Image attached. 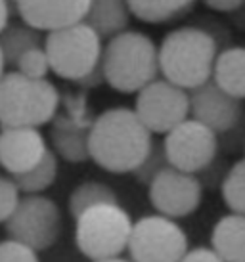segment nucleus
Wrapping results in <instances>:
<instances>
[{"instance_id":"f257e3e1","label":"nucleus","mask_w":245,"mask_h":262,"mask_svg":"<svg viewBox=\"0 0 245 262\" xmlns=\"http://www.w3.org/2000/svg\"><path fill=\"white\" fill-rule=\"evenodd\" d=\"M90 159L108 172H134L153 146L152 132L134 110L113 107L90 124Z\"/></svg>"},{"instance_id":"f03ea898","label":"nucleus","mask_w":245,"mask_h":262,"mask_svg":"<svg viewBox=\"0 0 245 262\" xmlns=\"http://www.w3.org/2000/svg\"><path fill=\"white\" fill-rule=\"evenodd\" d=\"M218 40L209 31L186 25L167 33L159 44V69L163 79L184 90H194L213 79Z\"/></svg>"},{"instance_id":"7ed1b4c3","label":"nucleus","mask_w":245,"mask_h":262,"mask_svg":"<svg viewBox=\"0 0 245 262\" xmlns=\"http://www.w3.org/2000/svg\"><path fill=\"white\" fill-rule=\"evenodd\" d=\"M101 66L113 90L121 94H138L157 80L161 73L159 48L144 33L125 31L108 40L101 54Z\"/></svg>"},{"instance_id":"20e7f679","label":"nucleus","mask_w":245,"mask_h":262,"mask_svg":"<svg viewBox=\"0 0 245 262\" xmlns=\"http://www.w3.org/2000/svg\"><path fill=\"white\" fill-rule=\"evenodd\" d=\"M59 103L58 88L48 79L35 80L12 71L0 80V126L38 128L52 121Z\"/></svg>"},{"instance_id":"39448f33","label":"nucleus","mask_w":245,"mask_h":262,"mask_svg":"<svg viewBox=\"0 0 245 262\" xmlns=\"http://www.w3.org/2000/svg\"><path fill=\"white\" fill-rule=\"evenodd\" d=\"M134 222L121 205H98L75 220V243L92 262L119 258L129 251Z\"/></svg>"},{"instance_id":"423d86ee","label":"nucleus","mask_w":245,"mask_h":262,"mask_svg":"<svg viewBox=\"0 0 245 262\" xmlns=\"http://www.w3.org/2000/svg\"><path fill=\"white\" fill-rule=\"evenodd\" d=\"M44 50L52 73L59 79L79 82L101 61V38L87 23L52 31L44 38Z\"/></svg>"},{"instance_id":"0eeeda50","label":"nucleus","mask_w":245,"mask_h":262,"mask_svg":"<svg viewBox=\"0 0 245 262\" xmlns=\"http://www.w3.org/2000/svg\"><path fill=\"white\" fill-rule=\"evenodd\" d=\"M8 239L33 251H46L58 241L64 222L59 207L44 195H23L4 224Z\"/></svg>"},{"instance_id":"6e6552de","label":"nucleus","mask_w":245,"mask_h":262,"mask_svg":"<svg viewBox=\"0 0 245 262\" xmlns=\"http://www.w3.org/2000/svg\"><path fill=\"white\" fill-rule=\"evenodd\" d=\"M188 251V235L176 220L148 214L134 222L129 243L132 262H182Z\"/></svg>"},{"instance_id":"1a4fd4ad","label":"nucleus","mask_w":245,"mask_h":262,"mask_svg":"<svg viewBox=\"0 0 245 262\" xmlns=\"http://www.w3.org/2000/svg\"><path fill=\"white\" fill-rule=\"evenodd\" d=\"M134 113L152 134H169L190 119V92L167 79L153 80L136 94Z\"/></svg>"},{"instance_id":"9d476101","label":"nucleus","mask_w":245,"mask_h":262,"mask_svg":"<svg viewBox=\"0 0 245 262\" xmlns=\"http://www.w3.org/2000/svg\"><path fill=\"white\" fill-rule=\"evenodd\" d=\"M171 167L188 174H201L216 161L220 147L218 134L195 119H188L163 140Z\"/></svg>"},{"instance_id":"9b49d317","label":"nucleus","mask_w":245,"mask_h":262,"mask_svg":"<svg viewBox=\"0 0 245 262\" xmlns=\"http://www.w3.org/2000/svg\"><path fill=\"white\" fill-rule=\"evenodd\" d=\"M148 197L157 214L173 220L184 219L199 209L203 184L197 174L169 167L148 186Z\"/></svg>"},{"instance_id":"f8f14e48","label":"nucleus","mask_w":245,"mask_h":262,"mask_svg":"<svg viewBox=\"0 0 245 262\" xmlns=\"http://www.w3.org/2000/svg\"><path fill=\"white\" fill-rule=\"evenodd\" d=\"M190 117L207 128L224 136L243 121L241 100L230 96L211 79L201 86L190 90Z\"/></svg>"},{"instance_id":"ddd939ff","label":"nucleus","mask_w":245,"mask_h":262,"mask_svg":"<svg viewBox=\"0 0 245 262\" xmlns=\"http://www.w3.org/2000/svg\"><path fill=\"white\" fill-rule=\"evenodd\" d=\"M23 21L36 31H59L83 23L90 0H14Z\"/></svg>"},{"instance_id":"4468645a","label":"nucleus","mask_w":245,"mask_h":262,"mask_svg":"<svg viewBox=\"0 0 245 262\" xmlns=\"http://www.w3.org/2000/svg\"><path fill=\"white\" fill-rule=\"evenodd\" d=\"M48 151L38 128L19 126L0 130V167L12 176L29 172Z\"/></svg>"},{"instance_id":"2eb2a0df","label":"nucleus","mask_w":245,"mask_h":262,"mask_svg":"<svg viewBox=\"0 0 245 262\" xmlns=\"http://www.w3.org/2000/svg\"><path fill=\"white\" fill-rule=\"evenodd\" d=\"M129 0H90L85 23L92 27L100 38H111L129 31L130 23Z\"/></svg>"},{"instance_id":"dca6fc26","label":"nucleus","mask_w":245,"mask_h":262,"mask_svg":"<svg viewBox=\"0 0 245 262\" xmlns=\"http://www.w3.org/2000/svg\"><path fill=\"white\" fill-rule=\"evenodd\" d=\"M211 247L224 262H245V216L224 214L216 220L211 232Z\"/></svg>"},{"instance_id":"f3484780","label":"nucleus","mask_w":245,"mask_h":262,"mask_svg":"<svg viewBox=\"0 0 245 262\" xmlns=\"http://www.w3.org/2000/svg\"><path fill=\"white\" fill-rule=\"evenodd\" d=\"M213 80L230 96L245 100V46H228L220 50Z\"/></svg>"},{"instance_id":"a211bd4d","label":"nucleus","mask_w":245,"mask_h":262,"mask_svg":"<svg viewBox=\"0 0 245 262\" xmlns=\"http://www.w3.org/2000/svg\"><path fill=\"white\" fill-rule=\"evenodd\" d=\"M44 38L40 31L33 29L25 21L8 23V27L0 33V50L4 54L6 66L15 67L25 52L33 48H43Z\"/></svg>"},{"instance_id":"6ab92c4d","label":"nucleus","mask_w":245,"mask_h":262,"mask_svg":"<svg viewBox=\"0 0 245 262\" xmlns=\"http://www.w3.org/2000/svg\"><path fill=\"white\" fill-rule=\"evenodd\" d=\"M52 146L67 163H85L90 159V126L77 128L73 124H58L50 132Z\"/></svg>"},{"instance_id":"aec40b11","label":"nucleus","mask_w":245,"mask_h":262,"mask_svg":"<svg viewBox=\"0 0 245 262\" xmlns=\"http://www.w3.org/2000/svg\"><path fill=\"white\" fill-rule=\"evenodd\" d=\"M195 0H129L132 15L144 23H167L188 14Z\"/></svg>"},{"instance_id":"412c9836","label":"nucleus","mask_w":245,"mask_h":262,"mask_svg":"<svg viewBox=\"0 0 245 262\" xmlns=\"http://www.w3.org/2000/svg\"><path fill=\"white\" fill-rule=\"evenodd\" d=\"M98 205H119L117 193L104 182H96V180L83 182L69 195V212L75 220L80 214H85L88 209Z\"/></svg>"},{"instance_id":"4be33fe9","label":"nucleus","mask_w":245,"mask_h":262,"mask_svg":"<svg viewBox=\"0 0 245 262\" xmlns=\"http://www.w3.org/2000/svg\"><path fill=\"white\" fill-rule=\"evenodd\" d=\"M56 176H58V157L52 149H48L44 159L33 170L19 176H12V180L25 195H38L40 191L48 189L56 182Z\"/></svg>"},{"instance_id":"5701e85b","label":"nucleus","mask_w":245,"mask_h":262,"mask_svg":"<svg viewBox=\"0 0 245 262\" xmlns=\"http://www.w3.org/2000/svg\"><path fill=\"white\" fill-rule=\"evenodd\" d=\"M220 195L230 212L245 216V159H239L226 170L220 184Z\"/></svg>"},{"instance_id":"b1692460","label":"nucleus","mask_w":245,"mask_h":262,"mask_svg":"<svg viewBox=\"0 0 245 262\" xmlns=\"http://www.w3.org/2000/svg\"><path fill=\"white\" fill-rule=\"evenodd\" d=\"M169 167H171V163H169V157H167V153H165L163 142H155V140H153V146H152V149H150V153H148V157L142 161V165H140L132 174H134V178H136L140 184L150 186V184Z\"/></svg>"},{"instance_id":"393cba45","label":"nucleus","mask_w":245,"mask_h":262,"mask_svg":"<svg viewBox=\"0 0 245 262\" xmlns=\"http://www.w3.org/2000/svg\"><path fill=\"white\" fill-rule=\"evenodd\" d=\"M15 71L35 80L46 79V75L50 73L52 69H50V61H48V56H46L44 46L43 48H33V50L25 52L22 58H19V61H17Z\"/></svg>"},{"instance_id":"a878e982","label":"nucleus","mask_w":245,"mask_h":262,"mask_svg":"<svg viewBox=\"0 0 245 262\" xmlns=\"http://www.w3.org/2000/svg\"><path fill=\"white\" fill-rule=\"evenodd\" d=\"M19 189L12 178L0 174V224H6L19 203Z\"/></svg>"},{"instance_id":"bb28decb","label":"nucleus","mask_w":245,"mask_h":262,"mask_svg":"<svg viewBox=\"0 0 245 262\" xmlns=\"http://www.w3.org/2000/svg\"><path fill=\"white\" fill-rule=\"evenodd\" d=\"M0 262H38L36 251L14 239L0 241Z\"/></svg>"},{"instance_id":"cd10ccee","label":"nucleus","mask_w":245,"mask_h":262,"mask_svg":"<svg viewBox=\"0 0 245 262\" xmlns=\"http://www.w3.org/2000/svg\"><path fill=\"white\" fill-rule=\"evenodd\" d=\"M182 262H224L213 247H194L186 253Z\"/></svg>"},{"instance_id":"c85d7f7f","label":"nucleus","mask_w":245,"mask_h":262,"mask_svg":"<svg viewBox=\"0 0 245 262\" xmlns=\"http://www.w3.org/2000/svg\"><path fill=\"white\" fill-rule=\"evenodd\" d=\"M201 2L209 10L220 12V14H232L245 6V0H201Z\"/></svg>"},{"instance_id":"c756f323","label":"nucleus","mask_w":245,"mask_h":262,"mask_svg":"<svg viewBox=\"0 0 245 262\" xmlns=\"http://www.w3.org/2000/svg\"><path fill=\"white\" fill-rule=\"evenodd\" d=\"M106 82H108V80H106V71H104V66H101V61H100V63L94 67L87 77H83L77 84L83 88H98V86H101V84H106Z\"/></svg>"},{"instance_id":"7c9ffc66","label":"nucleus","mask_w":245,"mask_h":262,"mask_svg":"<svg viewBox=\"0 0 245 262\" xmlns=\"http://www.w3.org/2000/svg\"><path fill=\"white\" fill-rule=\"evenodd\" d=\"M8 17H10V6H8V0H0V33L8 27Z\"/></svg>"},{"instance_id":"2f4dec72","label":"nucleus","mask_w":245,"mask_h":262,"mask_svg":"<svg viewBox=\"0 0 245 262\" xmlns=\"http://www.w3.org/2000/svg\"><path fill=\"white\" fill-rule=\"evenodd\" d=\"M4 67H6V59H4V54H2V50H0V80H2V77H4Z\"/></svg>"},{"instance_id":"473e14b6","label":"nucleus","mask_w":245,"mask_h":262,"mask_svg":"<svg viewBox=\"0 0 245 262\" xmlns=\"http://www.w3.org/2000/svg\"><path fill=\"white\" fill-rule=\"evenodd\" d=\"M100 262H132V260H127V258H109V260H100Z\"/></svg>"},{"instance_id":"72a5a7b5","label":"nucleus","mask_w":245,"mask_h":262,"mask_svg":"<svg viewBox=\"0 0 245 262\" xmlns=\"http://www.w3.org/2000/svg\"><path fill=\"white\" fill-rule=\"evenodd\" d=\"M243 159H245V157H243Z\"/></svg>"}]
</instances>
